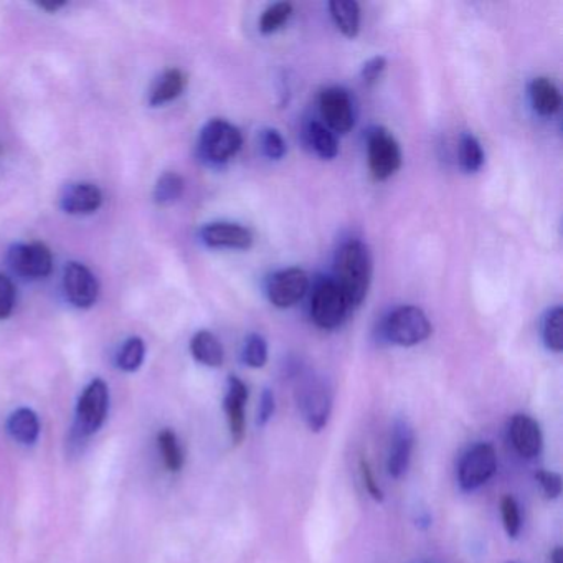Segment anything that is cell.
I'll return each instance as SVG.
<instances>
[{
  "label": "cell",
  "instance_id": "6da1fadb",
  "mask_svg": "<svg viewBox=\"0 0 563 563\" xmlns=\"http://www.w3.org/2000/svg\"><path fill=\"white\" fill-rule=\"evenodd\" d=\"M351 309L367 298L372 282V256L365 243L351 240L339 249L334 262V279Z\"/></svg>",
  "mask_w": 563,
  "mask_h": 563
},
{
  "label": "cell",
  "instance_id": "7a4b0ae2",
  "mask_svg": "<svg viewBox=\"0 0 563 563\" xmlns=\"http://www.w3.org/2000/svg\"><path fill=\"white\" fill-rule=\"evenodd\" d=\"M430 319L417 306H400L394 309L384 321V335L391 344L413 347L431 335Z\"/></svg>",
  "mask_w": 563,
  "mask_h": 563
},
{
  "label": "cell",
  "instance_id": "3957f363",
  "mask_svg": "<svg viewBox=\"0 0 563 563\" xmlns=\"http://www.w3.org/2000/svg\"><path fill=\"white\" fill-rule=\"evenodd\" d=\"M296 401L309 430L321 431L328 424L332 411V394L322 378L314 375L299 377Z\"/></svg>",
  "mask_w": 563,
  "mask_h": 563
},
{
  "label": "cell",
  "instance_id": "277c9868",
  "mask_svg": "<svg viewBox=\"0 0 563 563\" xmlns=\"http://www.w3.org/2000/svg\"><path fill=\"white\" fill-rule=\"evenodd\" d=\"M242 146L243 136L239 128L225 120L209 121L200 133V153L213 164H223L232 159Z\"/></svg>",
  "mask_w": 563,
  "mask_h": 563
},
{
  "label": "cell",
  "instance_id": "5b68a950",
  "mask_svg": "<svg viewBox=\"0 0 563 563\" xmlns=\"http://www.w3.org/2000/svg\"><path fill=\"white\" fill-rule=\"evenodd\" d=\"M351 311L347 299L332 279L316 286L311 301V318L316 325L325 331L339 328Z\"/></svg>",
  "mask_w": 563,
  "mask_h": 563
},
{
  "label": "cell",
  "instance_id": "8992f818",
  "mask_svg": "<svg viewBox=\"0 0 563 563\" xmlns=\"http://www.w3.org/2000/svg\"><path fill=\"white\" fill-rule=\"evenodd\" d=\"M368 167L375 180H387L400 169L401 151L390 131L375 128L368 133Z\"/></svg>",
  "mask_w": 563,
  "mask_h": 563
},
{
  "label": "cell",
  "instance_id": "52a82bcc",
  "mask_svg": "<svg viewBox=\"0 0 563 563\" xmlns=\"http://www.w3.org/2000/svg\"><path fill=\"white\" fill-rule=\"evenodd\" d=\"M497 470L496 450L490 444L479 443L461 457L457 481L464 490H474L486 484Z\"/></svg>",
  "mask_w": 563,
  "mask_h": 563
},
{
  "label": "cell",
  "instance_id": "ba28073f",
  "mask_svg": "<svg viewBox=\"0 0 563 563\" xmlns=\"http://www.w3.org/2000/svg\"><path fill=\"white\" fill-rule=\"evenodd\" d=\"M108 407H110V390L103 380L97 378L85 388L84 395L78 400L77 430L78 433L88 437L100 430L107 420Z\"/></svg>",
  "mask_w": 563,
  "mask_h": 563
},
{
  "label": "cell",
  "instance_id": "9c48e42d",
  "mask_svg": "<svg viewBox=\"0 0 563 563\" xmlns=\"http://www.w3.org/2000/svg\"><path fill=\"white\" fill-rule=\"evenodd\" d=\"M12 269L25 278L41 279L51 275L54 256L44 243H21L9 252Z\"/></svg>",
  "mask_w": 563,
  "mask_h": 563
},
{
  "label": "cell",
  "instance_id": "30bf717a",
  "mask_svg": "<svg viewBox=\"0 0 563 563\" xmlns=\"http://www.w3.org/2000/svg\"><path fill=\"white\" fill-rule=\"evenodd\" d=\"M309 288V276L305 269L288 268L275 273L268 282V298L279 309L298 305Z\"/></svg>",
  "mask_w": 563,
  "mask_h": 563
},
{
  "label": "cell",
  "instance_id": "8fae6325",
  "mask_svg": "<svg viewBox=\"0 0 563 563\" xmlns=\"http://www.w3.org/2000/svg\"><path fill=\"white\" fill-rule=\"evenodd\" d=\"M319 108L332 133L345 134L354 128V107L344 88L332 87L322 91Z\"/></svg>",
  "mask_w": 563,
  "mask_h": 563
},
{
  "label": "cell",
  "instance_id": "7c38bea8",
  "mask_svg": "<svg viewBox=\"0 0 563 563\" xmlns=\"http://www.w3.org/2000/svg\"><path fill=\"white\" fill-rule=\"evenodd\" d=\"M64 289L68 301L81 309L91 308L100 295V285L93 273L77 262L68 263L65 268Z\"/></svg>",
  "mask_w": 563,
  "mask_h": 563
},
{
  "label": "cell",
  "instance_id": "4fadbf2b",
  "mask_svg": "<svg viewBox=\"0 0 563 563\" xmlns=\"http://www.w3.org/2000/svg\"><path fill=\"white\" fill-rule=\"evenodd\" d=\"M200 239L210 249L249 250L253 245L252 232L239 223H209L200 232Z\"/></svg>",
  "mask_w": 563,
  "mask_h": 563
},
{
  "label": "cell",
  "instance_id": "5bb4252c",
  "mask_svg": "<svg viewBox=\"0 0 563 563\" xmlns=\"http://www.w3.org/2000/svg\"><path fill=\"white\" fill-rule=\"evenodd\" d=\"M246 400H249V387L239 377H230L223 408H225L230 434L235 444L242 443L245 438Z\"/></svg>",
  "mask_w": 563,
  "mask_h": 563
},
{
  "label": "cell",
  "instance_id": "9a60e30c",
  "mask_svg": "<svg viewBox=\"0 0 563 563\" xmlns=\"http://www.w3.org/2000/svg\"><path fill=\"white\" fill-rule=\"evenodd\" d=\"M509 438L514 450L527 460H532L542 450V431L529 415H514L509 424Z\"/></svg>",
  "mask_w": 563,
  "mask_h": 563
},
{
  "label": "cell",
  "instance_id": "2e32d148",
  "mask_svg": "<svg viewBox=\"0 0 563 563\" xmlns=\"http://www.w3.org/2000/svg\"><path fill=\"white\" fill-rule=\"evenodd\" d=\"M415 434L410 424L405 420H397L391 431L390 453H388V474L395 479L404 476L410 466L411 451H413Z\"/></svg>",
  "mask_w": 563,
  "mask_h": 563
},
{
  "label": "cell",
  "instance_id": "e0dca14e",
  "mask_svg": "<svg viewBox=\"0 0 563 563\" xmlns=\"http://www.w3.org/2000/svg\"><path fill=\"white\" fill-rule=\"evenodd\" d=\"M103 203V194L95 184H70L60 199L62 209L70 216H90Z\"/></svg>",
  "mask_w": 563,
  "mask_h": 563
},
{
  "label": "cell",
  "instance_id": "ac0fdd59",
  "mask_svg": "<svg viewBox=\"0 0 563 563\" xmlns=\"http://www.w3.org/2000/svg\"><path fill=\"white\" fill-rule=\"evenodd\" d=\"M530 101H532L533 110L540 117H553L559 113L562 107V97H560L559 88L555 87L550 78L540 77L532 80L529 87Z\"/></svg>",
  "mask_w": 563,
  "mask_h": 563
},
{
  "label": "cell",
  "instance_id": "d6986e66",
  "mask_svg": "<svg viewBox=\"0 0 563 563\" xmlns=\"http://www.w3.org/2000/svg\"><path fill=\"white\" fill-rule=\"evenodd\" d=\"M194 358L207 367H220L225 358L222 342L210 331H199L190 341Z\"/></svg>",
  "mask_w": 563,
  "mask_h": 563
},
{
  "label": "cell",
  "instance_id": "ffe728a7",
  "mask_svg": "<svg viewBox=\"0 0 563 563\" xmlns=\"http://www.w3.org/2000/svg\"><path fill=\"white\" fill-rule=\"evenodd\" d=\"M335 27L347 38H355L361 31V8L354 0H332L329 2Z\"/></svg>",
  "mask_w": 563,
  "mask_h": 563
},
{
  "label": "cell",
  "instance_id": "44dd1931",
  "mask_svg": "<svg viewBox=\"0 0 563 563\" xmlns=\"http://www.w3.org/2000/svg\"><path fill=\"white\" fill-rule=\"evenodd\" d=\"M8 430L19 443L34 444L41 434V420L31 408H19L9 418Z\"/></svg>",
  "mask_w": 563,
  "mask_h": 563
},
{
  "label": "cell",
  "instance_id": "7402d4cb",
  "mask_svg": "<svg viewBox=\"0 0 563 563\" xmlns=\"http://www.w3.org/2000/svg\"><path fill=\"white\" fill-rule=\"evenodd\" d=\"M186 84V75L183 71L177 70V68L167 70L154 85L153 93H151V104L153 107H161V104L176 100V98L183 95Z\"/></svg>",
  "mask_w": 563,
  "mask_h": 563
},
{
  "label": "cell",
  "instance_id": "603a6c76",
  "mask_svg": "<svg viewBox=\"0 0 563 563\" xmlns=\"http://www.w3.org/2000/svg\"><path fill=\"white\" fill-rule=\"evenodd\" d=\"M308 141L311 144L312 150L316 151L321 159L332 161L339 154V143L335 134L329 130L324 124L314 123L309 124L308 126Z\"/></svg>",
  "mask_w": 563,
  "mask_h": 563
},
{
  "label": "cell",
  "instance_id": "cb8c5ba5",
  "mask_svg": "<svg viewBox=\"0 0 563 563\" xmlns=\"http://www.w3.org/2000/svg\"><path fill=\"white\" fill-rule=\"evenodd\" d=\"M157 444H159V451L163 454L167 470L173 471V473L183 470L186 457H184L183 446H180L177 434L166 428L157 434Z\"/></svg>",
  "mask_w": 563,
  "mask_h": 563
},
{
  "label": "cell",
  "instance_id": "d4e9b609",
  "mask_svg": "<svg viewBox=\"0 0 563 563\" xmlns=\"http://www.w3.org/2000/svg\"><path fill=\"white\" fill-rule=\"evenodd\" d=\"M184 189H186V184H184L179 174H163L157 180L156 187H154V200L159 206H173L183 197Z\"/></svg>",
  "mask_w": 563,
  "mask_h": 563
},
{
  "label": "cell",
  "instance_id": "484cf974",
  "mask_svg": "<svg viewBox=\"0 0 563 563\" xmlns=\"http://www.w3.org/2000/svg\"><path fill=\"white\" fill-rule=\"evenodd\" d=\"M457 157H460V166L464 173H477L484 164V151L479 141L473 134H463L457 147Z\"/></svg>",
  "mask_w": 563,
  "mask_h": 563
},
{
  "label": "cell",
  "instance_id": "4316f807",
  "mask_svg": "<svg viewBox=\"0 0 563 563\" xmlns=\"http://www.w3.org/2000/svg\"><path fill=\"white\" fill-rule=\"evenodd\" d=\"M563 311L560 306L550 309L542 322V338L547 349L552 352H562L563 334H562Z\"/></svg>",
  "mask_w": 563,
  "mask_h": 563
},
{
  "label": "cell",
  "instance_id": "83f0119b",
  "mask_svg": "<svg viewBox=\"0 0 563 563\" xmlns=\"http://www.w3.org/2000/svg\"><path fill=\"white\" fill-rule=\"evenodd\" d=\"M292 15V4L289 2H276L263 12L260 19V32L265 35L279 31Z\"/></svg>",
  "mask_w": 563,
  "mask_h": 563
},
{
  "label": "cell",
  "instance_id": "f1b7e54d",
  "mask_svg": "<svg viewBox=\"0 0 563 563\" xmlns=\"http://www.w3.org/2000/svg\"><path fill=\"white\" fill-rule=\"evenodd\" d=\"M144 355H146V345L143 339H128L118 354V367L123 368L124 372L137 371L143 365Z\"/></svg>",
  "mask_w": 563,
  "mask_h": 563
},
{
  "label": "cell",
  "instance_id": "f546056e",
  "mask_svg": "<svg viewBox=\"0 0 563 563\" xmlns=\"http://www.w3.org/2000/svg\"><path fill=\"white\" fill-rule=\"evenodd\" d=\"M243 362L252 368L265 367L268 362V344L262 335L252 334L246 339Z\"/></svg>",
  "mask_w": 563,
  "mask_h": 563
},
{
  "label": "cell",
  "instance_id": "4dcf8cb0",
  "mask_svg": "<svg viewBox=\"0 0 563 563\" xmlns=\"http://www.w3.org/2000/svg\"><path fill=\"white\" fill-rule=\"evenodd\" d=\"M500 512H503L504 529H506L507 536L516 539L522 529L519 504L512 496H504L500 500Z\"/></svg>",
  "mask_w": 563,
  "mask_h": 563
},
{
  "label": "cell",
  "instance_id": "1f68e13d",
  "mask_svg": "<svg viewBox=\"0 0 563 563\" xmlns=\"http://www.w3.org/2000/svg\"><path fill=\"white\" fill-rule=\"evenodd\" d=\"M262 144L263 153H265L266 157H269V159L282 161L283 157L286 156V153H288V147H286V141L283 140L282 134H279V131H263Z\"/></svg>",
  "mask_w": 563,
  "mask_h": 563
},
{
  "label": "cell",
  "instance_id": "d6a6232c",
  "mask_svg": "<svg viewBox=\"0 0 563 563\" xmlns=\"http://www.w3.org/2000/svg\"><path fill=\"white\" fill-rule=\"evenodd\" d=\"M15 308V286L8 276L0 275V319L9 318Z\"/></svg>",
  "mask_w": 563,
  "mask_h": 563
},
{
  "label": "cell",
  "instance_id": "836d02e7",
  "mask_svg": "<svg viewBox=\"0 0 563 563\" xmlns=\"http://www.w3.org/2000/svg\"><path fill=\"white\" fill-rule=\"evenodd\" d=\"M536 479L549 499H556L562 494V477H560V474L542 470L536 474Z\"/></svg>",
  "mask_w": 563,
  "mask_h": 563
},
{
  "label": "cell",
  "instance_id": "e575fe53",
  "mask_svg": "<svg viewBox=\"0 0 563 563\" xmlns=\"http://www.w3.org/2000/svg\"><path fill=\"white\" fill-rule=\"evenodd\" d=\"M385 68H387V58L382 57V55L371 58V60L365 62L364 67H362V81H364L365 85H368V87H372V85H375L380 80Z\"/></svg>",
  "mask_w": 563,
  "mask_h": 563
},
{
  "label": "cell",
  "instance_id": "d590c367",
  "mask_svg": "<svg viewBox=\"0 0 563 563\" xmlns=\"http://www.w3.org/2000/svg\"><path fill=\"white\" fill-rule=\"evenodd\" d=\"M275 395L269 388H265L262 394V398H260V407L258 415H256V424L258 427H265L269 420H272L273 415H275Z\"/></svg>",
  "mask_w": 563,
  "mask_h": 563
},
{
  "label": "cell",
  "instance_id": "8d00e7d4",
  "mask_svg": "<svg viewBox=\"0 0 563 563\" xmlns=\"http://www.w3.org/2000/svg\"><path fill=\"white\" fill-rule=\"evenodd\" d=\"M361 473L362 477H364L365 487H367L368 494L374 497L375 500L382 503L384 500V493H382L380 486H378L377 481H375L374 473H372L371 464L365 457L361 460Z\"/></svg>",
  "mask_w": 563,
  "mask_h": 563
},
{
  "label": "cell",
  "instance_id": "74e56055",
  "mask_svg": "<svg viewBox=\"0 0 563 563\" xmlns=\"http://www.w3.org/2000/svg\"><path fill=\"white\" fill-rule=\"evenodd\" d=\"M38 8L47 12H57L58 9L65 8V2H41Z\"/></svg>",
  "mask_w": 563,
  "mask_h": 563
},
{
  "label": "cell",
  "instance_id": "f35d334b",
  "mask_svg": "<svg viewBox=\"0 0 563 563\" xmlns=\"http://www.w3.org/2000/svg\"><path fill=\"white\" fill-rule=\"evenodd\" d=\"M550 560H552V563H563L562 547H555L552 555H550Z\"/></svg>",
  "mask_w": 563,
  "mask_h": 563
}]
</instances>
